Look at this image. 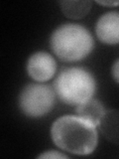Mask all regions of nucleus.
Masks as SVG:
<instances>
[{"mask_svg":"<svg viewBox=\"0 0 119 159\" xmlns=\"http://www.w3.org/2000/svg\"><path fill=\"white\" fill-rule=\"evenodd\" d=\"M51 137L60 149L76 155H89L97 146V126L78 116H63L51 126Z\"/></svg>","mask_w":119,"mask_h":159,"instance_id":"nucleus-1","label":"nucleus"},{"mask_svg":"<svg viewBox=\"0 0 119 159\" xmlns=\"http://www.w3.org/2000/svg\"><path fill=\"white\" fill-rule=\"evenodd\" d=\"M54 54L64 62H78L91 53L93 37L88 30L77 23H64L54 30L50 38Z\"/></svg>","mask_w":119,"mask_h":159,"instance_id":"nucleus-2","label":"nucleus"},{"mask_svg":"<svg viewBox=\"0 0 119 159\" xmlns=\"http://www.w3.org/2000/svg\"><path fill=\"white\" fill-rule=\"evenodd\" d=\"M96 80L82 67H68L58 74L54 82V89L61 101L77 107L93 98L96 92Z\"/></svg>","mask_w":119,"mask_h":159,"instance_id":"nucleus-3","label":"nucleus"},{"mask_svg":"<svg viewBox=\"0 0 119 159\" xmlns=\"http://www.w3.org/2000/svg\"><path fill=\"white\" fill-rule=\"evenodd\" d=\"M56 96L54 88L48 84H29L19 93L18 106L26 116L42 117L54 108Z\"/></svg>","mask_w":119,"mask_h":159,"instance_id":"nucleus-4","label":"nucleus"},{"mask_svg":"<svg viewBox=\"0 0 119 159\" xmlns=\"http://www.w3.org/2000/svg\"><path fill=\"white\" fill-rule=\"evenodd\" d=\"M57 62L51 54L40 51L29 57L26 70L29 77L37 83H45L51 80L57 73Z\"/></svg>","mask_w":119,"mask_h":159,"instance_id":"nucleus-5","label":"nucleus"},{"mask_svg":"<svg viewBox=\"0 0 119 159\" xmlns=\"http://www.w3.org/2000/svg\"><path fill=\"white\" fill-rule=\"evenodd\" d=\"M95 34L104 44H119V12L109 11L102 14L96 21Z\"/></svg>","mask_w":119,"mask_h":159,"instance_id":"nucleus-6","label":"nucleus"},{"mask_svg":"<svg viewBox=\"0 0 119 159\" xmlns=\"http://www.w3.org/2000/svg\"><path fill=\"white\" fill-rule=\"evenodd\" d=\"M97 127L109 142L119 145V111H106Z\"/></svg>","mask_w":119,"mask_h":159,"instance_id":"nucleus-7","label":"nucleus"},{"mask_svg":"<svg viewBox=\"0 0 119 159\" xmlns=\"http://www.w3.org/2000/svg\"><path fill=\"white\" fill-rule=\"evenodd\" d=\"M105 111L106 109L102 104V102L94 98L88 99V101L84 102L83 103L79 104L78 107H76L77 116L91 122L96 126H98V124L100 122Z\"/></svg>","mask_w":119,"mask_h":159,"instance_id":"nucleus-8","label":"nucleus"},{"mask_svg":"<svg viewBox=\"0 0 119 159\" xmlns=\"http://www.w3.org/2000/svg\"><path fill=\"white\" fill-rule=\"evenodd\" d=\"M61 10L68 18L81 19L83 18L91 9L90 1H61Z\"/></svg>","mask_w":119,"mask_h":159,"instance_id":"nucleus-9","label":"nucleus"},{"mask_svg":"<svg viewBox=\"0 0 119 159\" xmlns=\"http://www.w3.org/2000/svg\"><path fill=\"white\" fill-rule=\"evenodd\" d=\"M68 156L64 155V153L60 152V151H56V150H48L45 151L41 154H39L38 158H53V159H58V158H67Z\"/></svg>","mask_w":119,"mask_h":159,"instance_id":"nucleus-10","label":"nucleus"},{"mask_svg":"<svg viewBox=\"0 0 119 159\" xmlns=\"http://www.w3.org/2000/svg\"><path fill=\"white\" fill-rule=\"evenodd\" d=\"M111 75H112V78L114 81H115L117 84H119V59H117L112 65Z\"/></svg>","mask_w":119,"mask_h":159,"instance_id":"nucleus-11","label":"nucleus"},{"mask_svg":"<svg viewBox=\"0 0 119 159\" xmlns=\"http://www.w3.org/2000/svg\"><path fill=\"white\" fill-rule=\"evenodd\" d=\"M97 3L103 5V6H108V7L119 6V1H97Z\"/></svg>","mask_w":119,"mask_h":159,"instance_id":"nucleus-12","label":"nucleus"}]
</instances>
